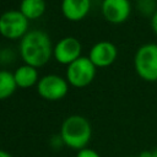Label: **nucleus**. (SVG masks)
<instances>
[{
	"instance_id": "9",
	"label": "nucleus",
	"mask_w": 157,
	"mask_h": 157,
	"mask_svg": "<svg viewBox=\"0 0 157 157\" xmlns=\"http://www.w3.org/2000/svg\"><path fill=\"white\" fill-rule=\"evenodd\" d=\"M88 58L97 69H104L114 64L118 58V49L113 42L99 40L90 49Z\"/></svg>"
},
{
	"instance_id": "17",
	"label": "nucleus",
	"mask_w": 157,
	"mask_h": 157,
	"mask_svg": "<svg viewBox=\"0 0 157 157\" xmlns=\"http://www.w3.org/2000/svg\"><path fill=\"white\" fill-rule=\"evenodd\" d=\"M140 157H157V148L153 150H144L139 153Z\"/></svg>"
},
{
	"instance_id": "13",
	"label": "nucleus",
	"mask_w": 157,
	"mask_h": 157,
	"mask_svg": "<svg viewBox=\"0 0 157 157\" xmlns=\"http://www.w3.org/2000/svg\"><path fill=\"white\" fill-rule=\"evenodd\" d=\"M17 88L13 72L9 70H0V101L11 97Z\"/></svg>"
},
{
	"instance_id": "4",
	"label": "nucleus",
	"mask_w": 157,
	"mask_h": 157,
	"mask_svg": "<svg viewBox=\"0 0 157 157\" xmlns=\"http://www.w3.org/2000/svg\"><path fill=\"white\" fill-rule=\"evenodd\" d=\"M97 67L88 56H80L66 67V80L70 86L83 88L92 83L96 77Z\"/></svg>"
},
{
	"instance_id": "11",
	"label": "nucleus",
	"mask_w": 157,
	"mask_h": 157,
	"mask_svg": "<svg viewBox=\"0 0 157 157\" xmlns=\"http://www.w3.org/2000/svg\"><path fill=\"white\" fill-rule=\"evenodd\" d=\"M13 77H15L17 87L20 88H29V87L37 86L39 81L37 67L27 65V64L18 66L13 72Z\"/></svg>"
},
{
	"instance_id": "19",
	"label": "nucleus",
	"mask_w": 157,
	"mask_h": 157,
	"mask_svg": "<svg viewBox=\"0 0 157 157\" xmlns=\"http://www.w3.org/2000/svg\"><path fill=\"white\" fill-rule=\"evenodd\" d=\"M0 157H12L7 151H5V150H1L0 148Z\"/></svg>"
},
{
	"instance_id": "18",
	"label": "nucleus",
	"mask_w": 157,
	"mask_h": 157,
	"mask_svg": "<svg viewBox=\"0 0 157 157\" xmlns=\"http://www.w3.org/2000/svg\"><path fill=\"white\" fill-rule=\"evenodd\" d=\"M150 25H151L152 32L157 36V10H156V12L152 15V17L150 18Z\"/></svg>"
},
{
	"instance_id": "12",
	"label": "nucleus",
	"mask_w": 157,
	"mask_h": 157,
	"mask_svg": "<svg viewBox=\"0 0 157 157\" xmlns=\"http://www.w3.org/2000/svg\"><path fill=\"white\" fill-rule=\"evenodd\" d=\"M45 0H21L20 11L27 20H37L45 12Z\"/></svg>"
},
{
	"instance_id": "3",
	"label": "nucleus",
	"mask_w": 157,
	"mask_h": 157,
	"mask_svg": "<svg viewBox=\"0 0 157 157\" xmlns=\"http://www.w3.org/2000/svg\"><path fill=\"white\" fill-rule=\"evenodd\" d=\"M134 69L141 80L157 81V43H145L137 48L134 55Z\"/></svg>"
},
{
	"instance_id": "16",
	"label": "nucleus",
	"mask_w": 157,
	"mask_h": 157,
	"mask_svg": "<svg viewBox=\"0 0 157 157\" xmlns=\"http://www.w3.org/2000/svg\"><path fill=\"white\" fill-rule=\"evenodd\" d=\"M76 157H101V156L96 150L90 148V147H85V148H81L77 151Z\"/></svg>"
},
{
	"instance_id": "14",
	"label": "nucleus",
	"mask_w": 157,
	"mask_h": 157,
	"mask_svg": "<svg viewBox=\"0 0 157 157\" xmlns=\"http://www.w3.org/2000/svg\"><path fill=\"white\" fill-rule=\"evenodd\" d=\"M136 10L144 17H152L157 10V0H136Z\"/></svg>"
},
{
	"instance_id": "15",
	"label": "nucleus",
	"mask_w": 157,
	"mask_h": 157,
	"mask_svg": "<svg viewBox=\"0 0 157 157\" xmlns=\"http://www.w3.org/2000/svg\"><path fill=\"white\" fill-rule=\"evenodd\" d=\"M15 59V53L12 49H9V48H4V49H0V63L1 64H9L11 61H13Z\"/></svg>"
},
{
	"instance_id": "8",
	"label": "nucleus",
	"mask_w": 157,
	"mask_h": 157,
	"mask_svg": "<svg viewBox=\"0 0 157 157\" xmlns=\"http://www.w3.org/2000/svg\"><path fill=\"white\" fill-rule=\"evenodd\" d=\"M82 52V45L80 40L75 37H64L55 43L53 48V56L59 64L69 65L76 59H78Z\"/></svg>"
},
{
	"instance_id": "2",
	"label": "nucleus",
	"mask_w": 157,
	"mask_h": 157,
	"mask_svg": "<svg viewBox=\"0 0 157 157\" xmlns=\"http://www.w3.org/2000/svg\"><path fill=\"white\" fill-rule=\"evenodd\" d=\"M59 135L65 146L78 151L87 147L92 137V126L85 117L74 114L63 121Z\"/></svg>"
},
{
	"instance_id": "6",
	"label": "nucleus",
	"mask_w": 157,
	"mask_h": 157,
	"mask_svg": "<svg viewBox=\"0 0 157 157\" xmlns=\"http://www.w3.org/2000/svg\"><path fill=\"white\" fill-rule=\"evenodd\" d=\"M69 86L70 85L66 78L56 74H49L39 78L37 83V92L43 99L59 101L67 94Z\"/></svg>"
},
{
	"instance_id": "20",
	"label": "nucleus",
	"mask_w": 157,
	"mask_h": 157,
	"mask_svg": "<svg viewBox=\"0 0 157 157\" xmlns=\"http://www.w3.org/2000/svg\"><path fill=\"white\" fill-rule=\"evenodd\" d=\"M125 157H140V156L137 155V156H125Z\"/></svg>"
},
{
	"instance_id": "7",
	"label": "nucleus",
	"mask_w": 157,
	"mask_h": 157,
	"mask_svg": "<svg viewBox=\"0 0 157 157\" xmlns=\"http://www.w3.org/2000/svg\"><path fill=\"white\" fill-rule=\"evenodd\" d=\"M132 5L130 0H103L101 11L105 21L112 25H121L131 15Z\"/></svg>"
},
{
	"instance_id": "10",
	"label": "nucleus",
	"mask_w": 157,
	"mask_h": 157,
	"mask_svg": "<svg viewBox=\"0 0 157 157\" xmlns=\"http://www.w3.org/2000/svg\"><path fill=\"white\" fill-rule=\"evenodd\" d=\"M91 10V0H63L61 12L69 21L77 22L83 20Z\"/></svg>"
},
{
	"instance_id": "1",
	"label": "nucleus",
	"mask_w": 157,
	"mask_h": 157,
	"mask_svg": "<svg viewBox=\"0 0 157 157\" xmlns=\"http://www.w3.org/2000/svg\"><path fill=\"white\" fill-rule=\"evenodd\" d=\"M53 48L47 32L42 29H31L20 39L18 52L25 64L38 69L48 64L53 56Z\"/></svg>"
},
{
	"instance_id": "5",
	"label": "nucleus",
	"mask_w": 157,
	"mask_h": 157,
	"mask_svg": "<svg viewBox=\"0 0 157 157\" xmlns=\"http://www.w3.org/2000/svg\"><path fill=\"white\" fill-rule=\"evenodd\" d=\"M28 21L20 10H9L0 15V34L6 39H21L28 32Z\"/></svg>"
}]
</instances>
